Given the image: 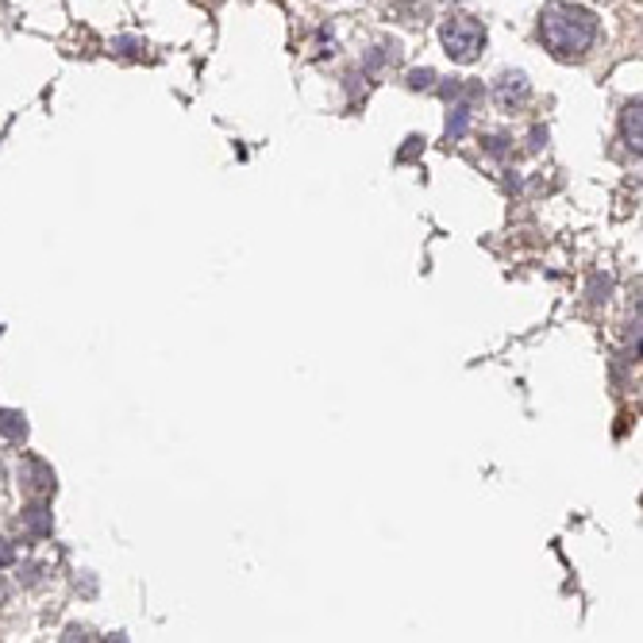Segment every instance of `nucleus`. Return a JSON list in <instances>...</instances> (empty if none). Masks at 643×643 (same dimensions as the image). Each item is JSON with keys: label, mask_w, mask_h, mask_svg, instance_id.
Segmentation results:
<instances>
[{"label": "nucleus", "mask_w": 643, "mask_h": 643, "mask_svg": "<svg viewBox=\"0 0 643 643\" xmlns=\"http://www.w3.org/2000/svg\"><path fill=\"white\" fill-rule=\"evenodd\" d=\"M16 558V547H8L4 540H0V566H8Z\"/></svg>", "instance_id": "obj_6"}, {"label": "nucleus", "mask_w": 643, "mask_h": 643, "mask_svg": "<svg viewBox=\"0 0 643 643\" xmlns=\"http://www.w3.org/2000/svg\"><path fill=\"white\" fill-rule=\"evenodd\" d=\"M444 47L455 62H474L478 50L486 47V31H482V23L466 20V16H455V20L444 23Z\"/></svg>", "instance_id": "obj_2"}, {"label": "nucleus", "mask_w": 643, "mask_h": 643, "mask_svg": "<svg viewBox=\"0 0 643 643\" xmlns=\"http://www.w3.org/2000/svg\"><path fill=\"white\" fill-rule=\"evenodd\" d=\"M540 36L551 47V55L558 58H578L594 47L597 39V20L594 12L574 4H551L544 8V20H540Z\"/></svg>", "instance_id": "obj_1"}, {"label": "nucleus", "mask_w": 643, "mask_h": 643, "mask_svg": "<svg viewBox=\"0 0 643 643\" xmlns=\"http://www.w3.org/2000/svg\"><path fill=\"white\" fill-rule=\"evenodd\" d=\"M23 532H31V536H47L50 532V516L43 505H31L28 513H23Z\"/></svg>", "instance_id": "obj_4"}, {"label": "nucleus", "mask_w": 643, "mask_h": 643, "mask_svg": "<svg viewBox=\"0 0 643 643\" xmlns=\"http://www.w3.org/2000/svg\"><path fill=\"white\" fill-rule=\"evenodd\" d=\"M0 432H4L8 439H23V432H28V428H23V416L4 413V416H0Z\"/></svg>", "instance_id": "obj_5"}, {"label": "nucleus", "mask_w": 643, "mask_h": 643, "mask_svg": "<svg viewBox=\"0 0 643 643\" xmlns=\"http://www.w3.org/2000/svg\"><path fill=\"white\" fill-rule=\"evenodd\" d=\"M621 128H624V139H629V147H632V150H640V100H636V105L624 108Z\"/></svg>", "instance_id": "obj_3"}]
</instances>
